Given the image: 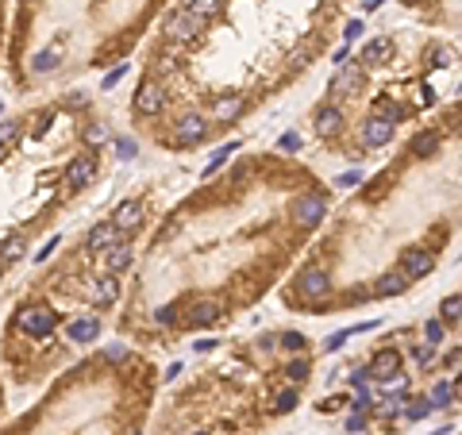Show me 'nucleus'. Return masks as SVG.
<instances>
[{"mask_svg": "<svg viewBox=\"0 0 462 435\" xmlns=\"http://www.w3.org/2000/svg\"><path fill=\"white\" fill-rule=\"evenodd\" d=\"M289 216H293L301 227H320L327 216V197L324 193H301L289 204Z\"/></svg>", "mask_w": 462, "mask_h": 435, "instance_id": "obj_1", "label": "nucleus"}, {"mask_svg": "<svg viewBox=\"0 0 462 435\" xmlns=\"http://www.w3.org/2000/svg\"><path fill=\"white\" fill-rule=\"evenodd\" d=\"M297 293L308 300H320L332 293V281H327V270L324 266H305V270L297 274Z\"/></svg>", "mask_w": 462, "mask_h": 435, "instance_id": "obj_2", "label": "nucleus"}, {"mask_svg": "<svg viewBox=\"0 0 462 435\" xmlns=\"http://www.w3.org/2000/svg\"><path fill=\"white\" fill-rule=\"evenodd\" d=\"M20 331H27V335H50V328L58 324V316L50 309H43V304H31V309H23L20 312Z\"/></svg>", "mask_w": 462, "mask_h": 435, "instance_id": "obj_3", "label": "nucleus"}, {"mask_svg": "<svg viewBox=\"0 0 462 435\" xmlns=\"http://www.w3.org/2000/svg\"><path fill=\"white\" fill-rule=\"evenodd\" d=\"M432 270H435V254H432V251H424V247H408V251L401 254V274H404L408 281L428 278Z\"/></svg>", "mask_w": 462, "mask_h": 435, "instance_id": "obj_4", "label": "nucleus"}, {"mask_svg": "<svg viewBox=\"0 0 462 435\" xmlns=\"http://www.w3.org/2000/svg\"><path fill=\"white\" fill-rule=\"evenodd\" d=\"M166 31H170V39L174 43H193L200 35V31H205V23L197 20V16H193V12H174V16H170V23H166Z\"/></svg>", "mask_w": 462, "mask_h": 435, "instance_id": "obj_5", "label": "nucleus"}, {"mask_svg": "<svg viewBox=\"0 0 462 435\" xmlns=\"http://www.w3.org/2000/svg\"><path fill=\"white\" fill-rule=\"evenodd\" d=\"M166 89L158 85V81H147V85L139 89V97H135V112L139 116H158L162 108H166Z\"/></svg>", "mask_w": 462, "mask_h": 435, "instance_id": "obj_6", "label": "nucleus"}, {"mask_svg": "<svg viewBox=\"0 0 462 435\" xmlns=\"http://www.w3.org/2000/svg\"><path fill=\"white\" fill-rule=\"evenodd\" d=\"M93 177H97V158H93V155H78L73 162L66 166V185H69V189H85Z\"/></svg>", "mask_w": 462, "mask_h": 435, "instance_id": "obj_7", "label": "nucleus"}, {"mask_svg": "<svg viewBox=\"0 0 462 435\" xmlns=\"http://www.w3.org/2000/svg\"><path fill=\"white\" fill-rule=\"evenodd\" d=\"M205 135H208V120L200 116V112H189V116L177 120V143H181V146L200 143Z\"/></svg>", "mask_w": 462, "mask_h": 435, "instance_id": "obj_8", "label": "nucleus"}, {"mask_svg": "<svg viewBox=\"0 0 462 435\" xmlns=\"http://www.w3.org/2000/svg\"><path fill=\"white\" fill-rule=\"evenodd\" d=\"M112 243H119V232L112 227L108 220H100V223H93V227H89V235H85V251H89V254H104Z\"/></svg>", "mask_w": 462, "mask_h": 435, "instance_id": "obj_9", "label": "nucleus"}, {"mask_svg": "<svg viewBox=\"0 0 462 435\" xmlns=\"http://www.w3.org/2000/svg\"><path fill=\"white\" fill-rule=\"evenodd\" d=\"M108 223L116 227V232H135L139 223H143V204H139L135 197H131V201H119Z\"/></svg>", "mask_w": 462, "mask_h": 435, "instance_id": "obj_10", "label": "nucleus"}, {"mask_svg": "<svg viewBox=\"0 0 462 435\" xmlns=\"http://www.w3.org/2000/svg\"><path fill=\"white\" fill-rule=\"evenodd\" d=\"M366 370H370V377H374V381H382V386H385L389 377L401 374V355H397V350H382V355H378Z\"/></svg>", "mask_w": 462, "mask_h": 435, "instance_id": "obj_11", "label": "nucleus"}, {"mask_svg": "<svg viewBox=\"0 0 462 435\" xmlns=\"http://www.w3.org/2000/svg\"><path fill=\"white\" fill-rule=\"evenodd\" d=\"M100 258H104V274H112V278H116V274H124L131 266V258H135V251H131L128 243H112L108 251L100 254Z\"/></svg>", "mask_w": 462, "mask_h": 435, "instance_id": "obj_12", "label": "nucleus"}, {"mask_svg": "<svg viewBox=\"0 0 462 435\" xmlns=\"http://www.w3.org/2000/svg\"><path fill=\"white\" fill-rule=\"evenodd\" d=\"M389 139H393V124H385L382 116H370L362 124V143L366 146H385Z\"/></svg>", "mask_w": 462, "mask_h": 435, "instance_id": "obj_13", "label": "nucleus"}, {"mask_svg": "<svg viewBox=\"0 0 462 435\" xmlns=\"http://www.w3.org/2000/svg\"><path fill=\"white\" fill-rule=\"evenodd\" d=\"M189 328H208V324H216L220 320V300H197L193 309H189Z\"/></svg>", "mask_w": 462, "mask_h": 435, "instance_id": "obj_14", "label": "nucleus"}, {"mask_svg": "<svg viewBox=\"0 0 462 435\" xmlns=\"http://www.w3.org/2000/svg\"><path fill=\"white\" fill-rule=\"evenodd\" d=\"M243 108H246V100L243 97H216V104H212V120H220V124H231V120H239L243 116Z\"/></svg>", "mask_w": 462, "mask_h": 435, "instance_id": "obj_15", "label": "nucleus"}, {"mask_svg": "<svg viewBox=\"0 0 462 435\" xmlns=\"http://www.w3.org/2000/svg\"><path fill=\"white\" fill-rule=\"evenodd\" d=\"M89 297L97 300V304H108V300L119 297V281L112 278V274H100V278L89 281Z\"/></svg>", "mask_w": 462, "mask_h": 435, "instance_id": "obj_16", "label": "nucleus"}, {"mask_svg": "<svg viewBox=\"0 0 462 435\" xmlns=\"http://www.w3.org/2000/svg\"><path fill=\"white\" fill-rule=\"evenodd\" d=\"M66 335H69V343H93V339L100 335V320H93V316L73 320V324L66 328Z\"/></svg>", "mask_w": 462, "mask_h": 435, "instance_id": "obj_17", "label": "nucleus"}, {"mask_svg": "<svg viewBox=\"0 0 462 435\" xmlns=\"http://www.w3.org/2000/svg\"><path fill=\"white\" fill-rule=\"evenodd\" d=\"M408 285H413V281L404 278L401 270H389V274H382V278H378L374 293H378V297H401V293L408 289Z\"/></svg>", "mask_w": 462, "mask_h": 435, "instance_id": "obj_18", "label": "nucleus"}, {"mask_svg": "<svg viewBox=\"0 0 462 435\" xmlns=\"http://www.w3.org/2000/svg\"><path fill=\"white\" fill-rule=\"evenodd\" d=\"M354 85H358V66H354V62H343V69L332 78L327 93H332V97H343V93H351Z\"/></svg>", "mask_w": 462, "mask_h": 435, "instance_id": "obj_19", "label": "nucleus"}, {"mask_svg": "<svg viewBox=\"0 0 462 435\" xmlns=\"http://www.w3.org/2000/svg\"><path fill=\"white\" fill-rule=\"evenodd\" d=\"M389 54H393V43L382 35V39H370V43H366V47H362V58H358V62H362V66H382Z\"/></svg>", "mask_w": 462, "mask_h": 435, "instance_id": "obj_20", "label": "nucleus"}, {"mask_svg": "<svg viewBox=\"0 0 462 435\" xmlns=\"http://www.w3.org/2000/svg\"><path fill=\"white\" fill-rule=\"evenodd\" d=\"M339 127H343V112L335 104H324L316 112V131H320V135H339Z\"/></svg>", "mask_w": 462, "mask_h": 435, "instance_id": "obj_21", "label": "nucleus"}, {"mask_svg": "<svg viewBox=\"0 0 462 435\" xmlns=\"http://www.w3.org/2000/svg\"><path fill=\"white\" fill-rule=\"evenodd\" d=\"M62 47H66V39H58V43H54L50 50H39V54L31 58V69H35V74H50V69H58Z\"/></svg>", "mask_w": 462, "mask_h": 435, "instance_id": "obj_22", "label": "nucleus"}, {"mask_svg": "<svg viewBox=\"0 0 462 435\" xmlns=\"http://www.w3.org/2000/svg\"><path fill=\"white\" fill-rule=\"evenodd\" d=\"M185 12H193L200 23H208V20H216L220 12H224V0H189Z\"/></svg>", "mask_w": 462, "mask_h": 435, "instance_id": "obj_23", "label": "nucleus"}, {"mask_svg": "<svg viewBox=\"0 0 462 435\" xmlns=\"http://www.w3.org/2000/svg\"><path fill=\"white\" fill-rule=\"evenodd\" d=\"M454 397H459V386H454V381H439V386L432 389V397H428V401H432V412L435 408L454 405Z\"/></svg>", "mask_w": 462, "mask_h": 435, "instance_id": "obj_24", "label": "nucleus"}, {"mask_svg": "<svg viewBox=\"0 0 462 435\" xmlns=\"http://www.w3.org/2000/svg\"><path fill=\"white\" fill-rule=\"evenodd\" d=\"M23 251H27V239H23V235H8V239L0 243V262L23 258Z\"/></svg>", "mask_w": 462, "mask_h": 435, "instance_id": "obj_25", "label": "nucleus"}, {"mask_svg": "<svg viewBox=\"0 0 462 435\" xmlns=\"http://www.w3.org/2000/svg\"><path fill=\"white\" fill-rule=\"evenodd\" d=\"M435 150H439V135H435V131H424V135L413 139V155L416 158H428V155H435Z\"/></svg>", "mask_w": 462, "mask_h": 435, "instance_id": "obj_26", "label": "nucleus"}, {"mask_svg": "<svg viewBox=\"0 0 462 435\" xmlns=\"http://www.w3.org/2000/svg\"><path fill=\"white\" fill-rule=\"evenodd\" d=\"M459 309H462V297H459V293H451V297L439 304V324H451V328H454V324H459Z\"/></svg>", "mask_w": 462, "mask_h": 435, "instance_id": "obj_27", "label": "nucleus"}, {"mask_svg": "<svg viewBox=\"0 0 462 435\" xmlns=\"http://www.w3.org/2000/svg\"><path fill=\"white\" fill-rule=\"evenodd\" d=\"M286 377H289V386H305L308 381V358H293L286 366Z\"/></svg>", "mask_w": 462, "mask_h": 435, "instance_id": "obj_28", "label": "nucleus"}, {"mask_svg": "<svg viewBox=\"0 0 462 435\" xmlns=\"http://www.w3.org/2000/svg\"><path fill=\"white\" fill-rule=\"evenodd\" d=\"M404 416H408V420H424V416H432V401H428V397L404 401Z\"/></svg>", "mask_w": 462, "mask_h": 435, "instance_id": "obj_29", "label": "nucleus"}, {"mask_svg": "<svg viewBox=\"0 0 462 435\" xmlns=\"http://www.w3.org/2000/svg\"><path fill=\"white\" fill-rule=\"evenodd\" d=\"M235 150H239V143H224V146H220V150H216V155L208 158L205 174H216V170H220V166H224V162H227V158H231V155H235Z\"/></svg>", "mask_w": 462, "mask_h": 435, "instance_id": "obj_30", "label": "nucleus"}, {"mask_svg": "<svg viewBox=\"0 0 462 435\" xmlns=\"http://www.w3.org/2000/svg\"><path fill=\"white\" fill-rule=\"evenodd\" d=\"M454 62V54L447 47H432L428 50V69H447Z\"/></svg>", "mask_w": 462, "mask_h": 435, "instance_id": "obj_31", "label": "nucleus"}, {"mask_svg": "<svg viewBox=\"0 0 462 435\" xmlns=\"http://www.w3.org/2000/svg\"><path fill=\"white\" fill-rule=\"evenodd\" d=\"M297 405H301V397H297V389H281V393L274 397V412H293Z\"/></svg>", "mask_w": 462, "mask_h": 435, "instance_id": "obj_32", "label": "nucleus"}, {"mask_svg": "<svg viewBox=\"0 0 462 435\" xmlns=\"http://www.w3.org/2000/svg\"><path fill=\"white\" fill-rule=\"evenodd\" d=\"M177 320H181V316H177V304H158V309H154V324H158V328H174Z\"/></svg>", "mask_w": 462, "mask_h": 435, "instance_id": "obj_33", "label": "nucleus"}, {"mask_svg": "<svg viewBox=\"0 0 462 435\" xmlns=\"http://www.w3.org/2000/svg\"><path fill=\"white\" fill-rule=\"evenodd\" d=\"M374 116H382L385 124H397V120L404 116V108L393 104V100H378V112H374Z\"/></svg>", "mask_w": 462, "mask_h": 435, "instance_id": "obj_34", "label": "nucleus"}, {"mask_svg": "<svg viewBox=\"0 0 462 435\" xmlns=\"http://www.w3.org/2000/svg\"><path fill=\"white\" fill-rule=\"evenodd\" d=\"M281 347H286L289 355H301V350L308 347V339L301 335V331H286V335H281Z\"/></svg>", "mask_w": 462, "mask_h": 435, "instance_id": "obj_35", "label": "nucleus"}, {"mask_svg": "<svg viewBox=\"0 0 462 435\" xmlns=\"http://www.w3.org/2000/svg\"><path fill=\"white\" fill-rule=\"evenodd\" d=\"M85 143H89V146H104V143H108V127L89 124V127H85Z\"/></svg>", "mask_w": 462, "mask_h": 435, "instance_id": "obj_36", "label": "nucleus"}, {"mask_svg": "<svg viewBox=\"0 0 462 435\" xmlns=\"http://www.w3.org/2000/svg\"><path fill=\"white\" fill-rule=\"evenodd\" d=\"M124 78H128V62H124V66H116V69H108V74H104V81H100V89L108 93V89H112V85H119Z\"/></svg>", "mask_w": 462, "mask_h": 435, "instance_id": "obj_37", "label": "nucleus"}, {"mask_svg": "<svg viewBox=\"0 0 462 435\" xmlns=\"http://www.w3.org/2000/svg\"><path fill=\"white\" fill-rule=\"evenodd\" d=\"M351 335H354V331H335V335H332V339H327V343H324V350H327V355H335V350L343 347V343H347V339H351Z\"/></svg>", "mask_w": 462, "mask_h": 435, "instance_id": "obj_38", "label": "nucleus"}, {"mask_svg": "<svg viewBox=\"0 0 462 435\" xmlns=\"http://www.w3.org/2000/svg\"><path fill=\"white\" fill-rule=\"evenodd\" d=\"M277 146H281V150H289V155H293V150H301V135H297V131H286V135L277 139Z\"/></svg>", "mask_w": 462, "mask_h": 435, "instance_id": "obj_39", "label": "nucleus"}, {"mask_svg": "<svg viewBox=\"0 0 462 435\" xmlns=\"http://www.w3.org/2000/svg\"><path fill=\"white\" fill-rule=\"evenodd\" d=\"M335 185H343V189H351V185H362V170H347V174L335 177Z\"/></svg>", "mask_w": 462, "mask_h": 435, "instance_id": "obj_40", "label": "nucleus"}, {"mask_svg": "<svg viewBox=\"0 0 462 435\" xmlns=\"http://www.w3.org/2000/svg\"><path fill=\"white\" fill-rule=\"evenodd\" d=\"M424 335H428V343H443V324H439V320H428Z\"/></svg>", "mask_w": 462, "mask_h": 435, "instance_id": "obj_41", "label": "nucleus"}, {"mask_svg": "<svg viewBox=\"0 0 462 435\" xmlns=\"http://www.w3.org/2000/svg\"><path fill=\"white\" fill-rule=\"evenodd\" d=\"M413 358H416V366H428L432 362V343L428 347H413Z\"/></svg>", "mask_w": 462, "mask_h": 435, "instance_id": "obj_42", "label": "nucleus"}, {"mask_svg": "<svg viewBox=\"0 0 462 435\" xmlns=\"http://www.w3.org/2000/svg\"><path fill=\"white\" fill-rule=\"evenodd\" d=\"M362 427H366V416L362 412H351V416H347V432H362Z\"/></svg>", "mask_w": 462, "mask_h": 435, "instance_id": "obj_43", "label": "nucleus"}, {"mask_svg": "<svg viewBox=\"0 0 462 435\" xmlns=\"http://www.w3.org/2000/svg\"><path fill=\"white\" fill-rule=\"evenodd\" d=\"M358 35H362V20H351V23L343 27V39H347V43H354Z\"/></svg>", "mask_w": 462, "mask_h": 435, "instance_id": "obj_44", "label": "nucleus"}, {"mask_svg": "<svg viewBox=\"0 0 462 435\" xmlns=\"http://www.w3.org/2000/svg\"><path fill=\"white\" fill-rule=\"evenodd\" d=\"M116 150H119V158H131V155H135V143H131V139H119Z\"/></svg>", "mask_w": 462, "mask_h": 435, "instance_id": "obj_45", "label": "nucleus"}, {"mask_svg": "<svg viewBox=\"0 0 462 435\" xmlns=\"http://www.w3.org/2000/svg\"><path fill=\"white\" fill-rule=\"evenodd\" d=\"M366 381H370V370H351V386H366Z\"/></svg>", "mask_w": 462, "mask_h": 435, "instance_id": "obj_46", "label": "nucleus"}, {"mask_svg": "<svg viewBox=\"0 0 462 435\" xmlns=\"http://www.w3.org/2000/svg\"><path fill=\"white\" fill-rule=\"evenodd\" d=\"M58 243H62V239H58V235H54V239H50L47 247H43V251L35 254V262H47V258H50V251H54V247H58Z\"/></svg>", "mask_w": 462, "mask_h": 435, "instance_id": "obj_47", "label": "nucleus"}, {"mask_svg": "<svg viewBox=\"0 0 462 435\" xmlns=\"http://www.w3.org/2000/svg\"><path fill=\"white\" fill-rule=\"evenodd\" d=\"M212 347H216V339H197V343H193V350H197V355H208Z\"/></svg>", "mask_w": 462, "mask_h": 435, "instance_id": "obj_48", "label": "nucleus"}, {"mask_svg": "<svg viewBox=\"0 0 462 435\" xmlns=\"http://www.w3.org/2000/svg\"><path fill=\"white\" fill-rule=\"evenodd\" d=\"M12 135H16V124H12V120H8V124H0V143H4V139H12Z\"/></svg>", "mask_w": 462, "mask_h": 435, "instance_id": "obj_49", "label": "nucleus"}, {"mask_svg": "<svg viewBox=\"0 0 462 435\" xmlns=\"http://www.w3.org/2000/svg\"><path fill=\"white\" fill-rule=\"evenodd\" d=\"M124 355H128V350H124V347H108V355H104V358H112V362H119V358H124Z\"/></svg>", "mask_w": 462, "mask_h": 435, "instance_id": "obj_50", "label": "nucleus"}, {"mask_svg": "<svg viewBox=\"0 0 462 435\" xmlns=\"http://www.w3.org/2000/svg\"><path fill=\"white\" fill-rule=\"evenodd\" d=\"M420 93H424V97H420V100H424V104H435V93H432V85H424V89H420Z\"/></svg>", "mask_w": 462, "mask_h": 435, "instance_id": "obj_51", "label": "nucleus"}, {"mask_svg": "<svg viewBox=\"0 0 462 435\" xmlns=\"http://www.w3.org/2000/svg\"><path fill=\"white\" fill-rule=\"evenodd\" d=\"M382 4H385V0H366L362 8H366V12H374V8H382Z\"/></svg>", "mask_w": 462, "mask_h": 435, "instance_id": "obj_52", "label": "nucleus"}, {"mask_svg": "<svg viewBox=\"0 0 462 435\" xmlns=\"http://www.w3.org/2000/svg\"><path fill=\"white\" fill-rule=\"evenodd\" d=\"M0 155H4V143H0Z\"/></svg>", "mask_w": 462, "mask_h": 435, "instance_id": "obj_53", "label": "nucleus"}, {"mask_svg": "<svg viewBox=\"0 0 462 435\" xmlns=\"http://www.w3.org/2000/svg\"><path fill=\"white\" fill-rule=\"evenodd\" d=\"M197 435H205V432H197Z\"/></svg>", "mask_w": 462, "mask_h": 435, "instance_id": "obj_54", "label": "nucleus"}]
</instances>
